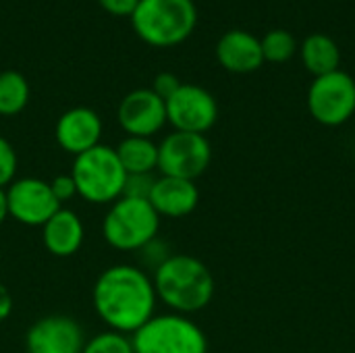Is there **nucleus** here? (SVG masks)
<instances>
[{
  "label": "nucleus",
  "mask_w": 355,
  "mask_h": 353,
  "mask_svg": "<svg viewBox=\"0 0 355 353\" xmlns=\"http://www.w3.org/2000/svg\"><path fill=\"white\" fill-rule=\"evenodd\" d=\"M179 87H181V81H179V77L173 75V73H158L156 79H154V83H152V92H154L158 98H162L164 102H166Z\"/></svg>",
  "instance_id": "obj_26"
},
{
  "label": "nucleus",
  "mask_w": 355,
  "mask_h": 353,
  "mask_svg": "<svg viewBox=\"0 0 355 353\" xmlns=\"http://www.w3.org/2000/svg\"><path fill=\"white\" fill-rule=\"evenodd\" d=\"M8 216L25 227H44L62 206L54 198L50 183L37 177L15 179L6 187Z\"/></svg>",
  "instance_id": "obj_10"
},
{
  "label": "nucleus",
  "mask_w": 355,
  "mask_h": 353,
  "mask_svg": "<svg viewBox=\"0 0 355 353\" xmlns=\"http://www.w3.org/2000/svg\"><path fill=\"white\" fill-rule=\"evenodd\" d=\"M135 353H208L204 331L183 314H154L133 335Z\"/></svg>",
  "instance_id": "obj_6"
},
{
  "label": "nucleus",
  "mask_w": 355,
  "mask_h": 353,
  "mask_svg": "<svg viewBox=\"0 0 355 353\" xmlns=\"http://www.w3.org/2000/svg\"><path fill=\"white\" fill-rule=\"evenodd\" d=\"M85 239V227L77 212L69 208H60L44 227H42V241L46 252L56 258L75 256Z\"/></svg>",
  "instance_id": "obj_16"
},
{
  "label": "nucleus",
  "mask_w": 355,
  "mask_h": 353,
  "mask_svg": "<svg viewBox=\"0 0 355 353\" xmlns=\"http://www.w3.org/2000/svg\"><path fill=\"white\" fill-rule=\"evenodd\" d=\"M216 60L231 73H254L264 64L260 40L250 31L231 29L216 44Z\"/></svg>",
  "instance_id": "obj_15"
},
{
  "label": "nucleus",
  "mask_w": 355,
  "mask_h": 353,
  "mask_svg": "<svg viewBox=\"0 0 355 353\" xmlns=\"http://www.w3.org/2000/svg\"><path fill=\"white\" fill-rule=\"evenodd\" d=\"M92 304L110 331L133 335L156 314L158 298L148 270L133 264H114L96 279Z\"/></svg>",
  "instance_id": "obj_1"
},
{
  "label": "nucleus",
  "mask_w": 355,
  "mask_h": 353,
  "mask_svg": "<svg viewBox=\"0 0 355 353\" xmlns=\"http://www.w3.org/2000/svg\"><path fill=\"white\" fill-rule=\"evenodd\" d=\"M102 119L96 110L87 106H75L62 112L56 121L54 137L60 150L67 154L79 156L98 144H102Z\"/></svg>",
  "instance_id": "obj_13"
},
{
  "label": "nucleus",
  "mask_w": 355,
  "mask_h": 353,
  "mask_svg": "<svg viewBox=\"0 0 355 353\" xmlns=\"http://www.w3.org/2000/svg\"><path fill=\"white\" fill-rule=\"evenodd\" d=\"M114 150L127 175H152L158 171V144L152 137L127 135Z\"/></svg>",
  "instance_id": "obj_18"
},
{
  "label": "nucleus",
  "mask_w": 355,
  "mask_h": 353,
  "mask_svg": "<svg viewBox=\"0 0 355 353\" xmlns=\"http://www.w3.org/2000/svg\"><path fill=\"white\" fill-rule=\"evenodd\" d=\"M71 177L77 196L89 204H112L123 196L127 173L116 156V150L104 144L75 156Z\"/></svg>",
  "instance_id": "obj_4"
},
{
  "label": "nucleus",
  "mask_w": 355,
  "mask_h": 353,
  "mask_svg": "<svg viewBox=\"0 0 355 353\" xmlns=\"http://www.w3.org/2000/svg\"><path fill=\"white\" fill-rule=\"evenodd\" d=\"M116 119L127 135L152 137L166 125V102L158 98L152 87H139L121 100Z\"/></svg>",
  "instance_id": "obj_12"
},
{
  "label": "nucleus",
  "mask_w": 355,
  "mask_h": 353,
  "mask_svg": "<svg viewBox=\"0 0 355 353\" xmlns=\"http://www.w3.org/2000/svg\"><path fill=\"white\" fill-rule=\"evenodd\" d=\"M308 110L324 127H339L355 114V79L345 71L314 77L308 89Z\"/></svg>",
  "instance_id": "obj_8"
},
{
  "label": "nucleus",
  "mask_w": 355,
  "mask_h": 353,
  "mask_svg": "<svg viewBox=\"0 0 355 353\" xmlns=\"http://www.w3.org/2000/svg\"><path fill=\"white\" fill-rule=\"evenodd\" d=\"M29 102V83L19 71L0 73V117L19 114Z\"/></svg>",
  "instance_id": "obj_19"
},
{
  "label": "nucleus",
  "mask_w": 355,
  "mask_h": 353,
  "mask_svg": "<svg viewBox=\"0 0 355 353\" xmlns=\"http://www.w3.org/2000/svg\"><path fill=\"white\" fill-rule=\"evenodd\" d=\"M17 152L8 139L0 135V187H8L17 177Z\"/></svg>",
  "instance_id": "obj_22"
},
{
  "label": "nucleus",
  "mask_w": 355,
  "mask_h": 353,
  "mask_svg": "<svg viewBox=\"0 0 355 353\" xmlns=\"http://www.w3.org/2000/svg\"><path fill=\"white\" fill-rule=\"evenodd\" d=\"M212 162V146L206 135L173 131L158 144V171L164 177L196 181Z\"/></svg>",
  "instance_id": "obj_7"
},
{
  "label": "nucleus",
  "mask_w": 355,
  "mask_h": 353,
  "mask_svg": "<svg viewBox=\"0 0 355 353\" xmlns=\"http://www.w3.org/2000/svg\"><path fill=\"white\" fill-rule=\"evenodd\" d=\"M154 181H156L154 175H127L123 196L125 198H135V200H150Z\"/></svg>",
  "instance_id": "obj_23"
},
{
  "label": "nucleus",
  "mask_w": 355,
  "mask_h": 353,
  "mask_svg": "<svg viewBox=\"0 0 355 353\" xmlns=\"http://www.w3.org/2000/svg\"><path fill=\"white\" fill-rule=\"evenodd\" d=\"M260 46H262L264 62H277V64L287 62L297 52V42H295L293 33L287 31V29H272V31H268L260 40Z\"/></svg>",
  "instance_id": "obj_20"
},
{
  "label": "nucleus",
  "mask_w": 355,
  "mask_h": 353,
  "mask_svg": "<svg viewBox=\"0 0 355 353\" xmlns=\"http://www.w3.org/2000/svg\"><path fill=\"white\" fill-rule=\"evenodd\" d=\"M81 353H135L131 335H123L116 331H104L94 335L92 339H85Z\"/></svg>",
  "instance_id": "obj_21"
},
{
  "label": "nucleus",
  "mask_w": 355,
  "mask_h": 353,
  "mask_svg": "<svg viewBox=\"0 0 355 353\" xmlns=\"http://www.w3.org/2000/svg\"><path fill=\"white\" fill-rule=\"evenodd\" d=\"M48 183H50V189H52V193H54V198L58 200L60 206L77 196V187H75V181H73L71 173L69 175H56Z\"/></svg>",
  "instance_id": "obj_25"
},
{
  "label": "nucleus",
  "mask_w": 355,
  "mask_h": 353,
  "mask_svg": "<svg viewBox=\"0 0 355 353\" xmlns=\"http://www.w3.org/2000/svg\"><path fill=\"white\" fill-rule=\"evenodd\" d=\"M129 19L139 40L154 48H171L193 33L198 8L193 0H139Z\"/></svg>",
  "instance_id": "obj_3"
},
{
  "label": "nucleus",
  "mask_w": 355,
  "mask_h": 353,
  "mask_svg": "<svg viewBox=\"0 0 355 353\" xmlns=\"http://www.w3.org/2000/svg\"><path fill=\"white\" fill-rule=\"evenodd\" d=\"M156 298L175 314H196L204 310L216 291L210 268L189 254H171L154 273Z\"/></svg>",
  "instance_id": "obj_2"
},
{
  "label": "nucleus",
  "mask_w": 355,
  "mask_h": 353,
  "mask_svg": "<svg viewBox=\"0 0 355 353\" xmlns=\"http://www.w3.org/2000/svg\"><path fill=\"white\" fill-rule=\"evenodd\" d=\"M85 333L81 325L64 314H50L35 320L25 335L27 353H81Z\"/></svg>",
  "instance_id": "obj_11"
},
{
  "label": "nucleus",
  "mask_w": 355,
  "mask_h": 353,
  "mask_svg": "<svg viewBox=\"0 0 355 353\" xmlns=\"http://www.w3.org/2000/svg\"><path fill=\"white\" fill-rule=\"evenodd\" d=\"M8 218V200H6V187H0V225Z\"/></svg>",
  "instance_id": "obj_29"
},
{
  "label": "nucleus",
  "mask_w": 355,
  "mask_h": 353,
  "mask_svg": "<svg viewBox=\"0 0 355 353\" xmlns=\"http://www.w3.org/2000/svg\"><path fill=\"white\" fill-rule=\"evenodd\" d=\"M98 2L106 12L114 17H131L139 4V0H98Z\"/></svg>",
  "instance_id": "obj_27"
},
{
  "label": "nucleus",
  "mask_w": 355,
  "mask_h": 353,
  "mask_svg": "<svg viewBox=\"0 0 355 353\" xmlns=\"http://www.w3.org/2000/svg\"><path fill=\"white\" fill-rule=\"evenodd\" d=\"M150 204L158 212V216L166 218H183L189 216L200 204V189L196 181L164 177L160 175L154 181Z\"/></svg>",
  "instance_id": "obj_14"
},
{
  "label": "nucleus",
  "mask_w": 355,
  "mask_h": 353,
  "mask_svg": "<svg viewBox=\"0 0 355 353\" xmlns=\"http://www.w3.org/2000/svg\"><path fill=\"white\" fill-rule=\"evenodd\" d=\"M218 119L216 98L202 85L181 83V87L166 100V123L175 131L206 135Z\"/></svg>",
  "instance_id": "obj_9"
},
{
  "label": "nucleus",
  "mask_w": 355,
  "mask_h": 353,
  "mask_svg": "<svg viewBox=\"0 0 355 353\" xmlns=\"http://www.w3.org/2000/svg\"><path fill=\"white\" fill-rule=\"evenodd\" d=\"M160 216L150 200H135L121 196L110 204L102 221L104 241L119 252H139L158 237Z\"/></svg>",
  "instance_id": "obj_5"
},
{
  "label": "nucleus",
  "mask_w": 355,
  "mask_h": 353,
  "mask_svg": "<svg viewBox=\"0 0 355 353\" xmlns=\"http://www.w3.org/2000/svg\"><path fill=\"white\" fill-rule=\"evenodd\" d=\"M300 54H302L304 67L314 77H322V75L339 71L341 48L337 46V42L331 35H324V33L308 35L300 46Z\"/></svg>",
  "instance_id": "obj_17"
},
{
  "label": "nucleus",
  "mask_w": 355,
  "mask_h": 353,
  "mask_svg": "<svg viewBox=\"0 0 355 353\" xmlns=\"http://www.w3.org/2000/svg\"><path fill=\"white\" fill-rule=\"evenodd\" d=\"M171 256V252H168V246H164L158 237L156 239H152L148 246H144L141 250H139V258H141V264H144V270L146 268H150L152 273L166 260Z\"/></svg>",
  "instance_id": "obj_24"
},
{
  "label": "nucleus",
  "mask_w": 355,
  "mask_h": 353,
  "mask_svg": "<svg viewBox=\"0 0 355 353\" xmlns=\"http://www.w3.org/2000/svg\"><path fill=\"white\" fill-rule=\"evenodd\" d=\"M10 314H12V298H10V291L4 285H0V322H4Z\"/></svg>",
  "instance_id": "obj_28"
}]
</instances>
